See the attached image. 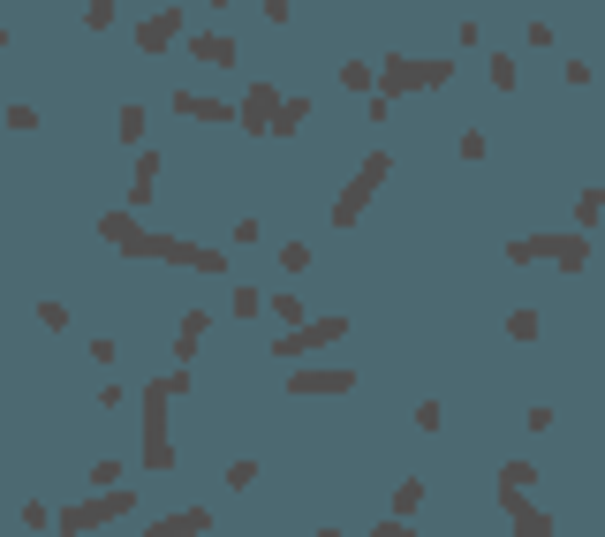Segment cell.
I'll return each mask as SVG.
<instances>
[{
    "label": "cell",
    "instance_id": "6da1fadb",
    "mask_svg": "<svg viewBox=\"0 0 605 537\" xmlns=\"http://www.w3.org/2000/svg\"><path fill=\"white\" fill-rule=\"evenodd\" d=\"M190 394V364L159 371L152 386H144V469H174V401Z\"/></svg>",
    "mask_w": 605,
    "mask_h": 537
},
{
    "label": "cell",
    "instance_id": "7a4b0ae2",
    "mask_svg": "<svg viewBox=\"0 0 605 537\" xmlns=\"http://www.w3.org/2000/svg\"><path fill=\"white\" fill-rule=\"evenodd\" d=\"M129 258H152V265H190V273H235V258L212 243H190V235H159V227H137Z\"/></svg>",
    "mask_w": 605,
    "mask_h": 537
},
{
    "label": "cell",
    "instance_id": "3957f363",
    "mask_svg": "<svg viewBox=\"0 0 605 537\" xmlns=\"http://www.w3.org/2000/svg\"><path fill=\"white\" fill-rule=\"evenodd\" d=\"M114 515H137V492L129 485H106V492H91V500H76V507H53V537H91Z\"/></svg>",
    "mask_w": 605,
    "mask_h": 537
},
{
    "label": "cell",
    "instance_id": "277c9868",
    "mask_svg": "<svg viewBox=\"0 0 605 537\" xmlns=\"http://www.w3.org/2000/svg\"><path fill=\"white\" fill-rule=\"evenodd\" d=\"M416 84L447 91V84H454V61H416V53H386L379 69H371V91H379V99H401V91H416Z\"/></svg>",
    "mask_w": 605,
    "mask_h": 537
},
{
    "label": "cell",
    "instance_id": "5b68a950",
    "mask_svg": "<svg viewBox=\"0 0 605 537\" xmlns=\"http://www.w3.org/2000/svg\"><path fill=\"white\" fill-rule=\"evenodd\" d=\"M348 333H356V326H348L341 311H326V318H303V326L273 333V364H303V356H326V348H341Z\"/></svg>",
    "mask_w": 605,
    "mask_h": 537
},
{
    "label": "cell",
    "instance_id": "8992f818",
    "mask_svg": "<svg viewBox=\"0 0 605 537\" xmlns=\"http://www.w3.org/2000/svg\"><path fill=\"white\" fill-rule=\"evenodd\" d=\"M386 174H394V159H386V152H363V167L341 182V197H333V212H326V220H333V227H356L363 212H371V197H379V182H386Z\"/></svg>",
    "mask_w": 605,
    "mask_h": 537
},
{
    "label": "cell",
    "instance_id": "52a82bcc",
    "mask_svg": "<svg viewBox=\"0 0 605 537\" xmlns=\"http://www.w3.org/2000/svg\"><path fill=\"white\" fill-rule=\"evenodd\" d=\"M530 265H560V273H583V265H590V235H530Z\"/></svg>",
    "mask_w": 605,
    "mask_h": 537
},
{
    "label": "cell",
    "instance_id": "ba28073f",
    "mask_svg": "<svg viewBox=\"0 0 605 537\" xmlns=\"http://www.w3.org/2000/svg\"><path fill=\"white\" fill-rule=\"evenodd\" d=\"M295 371V379H288V394H356V371H348V364H288Z\"/></svg>",
    "mask_w": 605,
    "mask_h": 537
},
{
    "label": "cell",
    "instance_id": "9c48e42d",
    "mask_svg": "<svg viewBox=\"0 0 605 537\" xmlns=\"http://www.w3.org/2000/svg\"><path fill=\"white\" fill-rule=\"evenodd\" d=\"M182 8H152V16L137 23V53H167V46H182Z\"/></svg>",
    "mask_w": 605,
    "mask_h": 537
},
{
    "label": "cell",
    "instance_id": "30bf717a",
    "mask_svg": "<svg viewBox=\"0 0 605 537\" xmlns=\"http://www.w3.org/2000/svg\"><path fill=\"white\" fill-rule=\"evenodd\" d=\"M273 99H280V84H250L235 99V122L250 129V137H265V129H273Z\"/></svg>",
    "mask_w": 605,
    "mask_h": 537
},
{
    "label": "cell",
    "instance_id": "8fae6325",
    "mask_svg": "<svg viewBox=\"0 0 605 537\" xmlns=\"http://www.w3.org/2000/svg\"><path fill=\"white\" fill-rule=\"evenodd\" d=\"M205 530H212V507H182V515L144 522V537H205Z\"/></svg>",
    "mask_w": 605,
    "mask_h": 537
},
{
    "label": "cell",
    "instance_id": "7c38bea8",
    "mask_svg": "<svg viewBox=\"0 0 605 537\" xmlns=\"http://www.w3.org/2000/svg\"><path fill=\"white\" fill-rule=\"evenodd\" d=\"M507 515H515V522H507L515 537H553V515H545L530 492H515V500H507Z\"/></svg>",
    "mask_w": 605,
    "mask_h": 537
},
{
    "label": "cell",
    "instance_id": "4fadbf2b",
    "mask_svg": "<svg viewBox=\"0 0 605 537\" xmlns=\"http://www.w3.org/2000/svg\"><path fill=\"white\" fill-rule=\"evenodd\" d=\"M303 122H311V99H303V91H280V99H273V129H265V137H295Z\"/></svg>",
    "mask_w": 605,
    "mask_h": 537
},
{
    "label": "cell",
    "instance_id": "5bb4252c",
    "mask_svg": "<svg viewBox=\"0 0 605 537\" xmlns=\"http://www.w3.org/2000/svg\"><path fill=\"white\" fill-rule=\"evenodd\" d=\"M137 227H144L137 212H99V243H114L121 258H129V243H137Z\"/></svg>",
    "mask_w": 605,
    "mask_h": 537
},
{
    "label": "cell",
    "instance_id": "9a60e30c",
    "mask_svg": "<svg viewBox=\"0 0 605 537\" xmlns=\"http://www.w3.org/2000/svg\"><path fill=\"white\" fill-rule=\"evenodd\" d=\"M205 326H212V311H182V326H174V364H190V356H197Z\"/></svg>",
    "mask_w": 605,
    "mask_h": 537
},
{
    "label": "cell",
    "instance_id": "2e32d148",
    "mask_svg": "<svg viewBox=\"0 0 605 537\" xmlns=\"http://www.w3.org/2000/svg\"><path fill=\"white\" fill-rule=\"evenodd\" d=\"M159 190V152H137V190H129V212H144Z\"/></svg>",
    "mask_w": 605,
    "mask_h": 537
},
{
    "label": "cell",
    "instance_id": "e0dca14e",
    "mask_svg": "<svg viewBox=\"0 0 605 537\" xmlns=\"http://www.w3.org/2000/svg\"><path fill=\"white\" fill-rule=\"evenodd\" d=\"M190 53H197V61H212V69H227V61H235V38H220V31H197V38H190Z\"/></svg>",
    "mask_w": 605,
    "mask_h": 537
},
{
    "label": "cell",
    "instance_id": "ac0fdd59",
    "mask_svg": "<svg viewBox=\"0 0 605 537\" xmlns=\"http://www.w3.org/2000/svg\"><path fill=\"white\" fill-rule=\"evenodd\" d=\"M530 485H537V462H530V454H515V462L500 469V500H515V492H530Z\"/></svg>",
    "mask_w": 605,
    "mask_h": 537
},
{
    "label": "cell",
    "instance_id": "d6986e66",
    "mask_svg": "<svg viewBox=\"0 0 605 537\" xmlns=\"http://www.w3.org/2000/svg\"><path fill=\"white\" fill-rule=\"evenodd\" d=\"M416 507H424V477H401V485H394V500H386V515H394V522H409Z\"/></svg>",
    "mask_w": 605,
    "mask_h": 537
},
{
    "label": "cell",
    "instance_id": "ffe728a7",
    "mask_svg": "<svg viewBox=\"0 0 605 537\" xmlns=\"http://www.w3.org/2000/svg\"><path fill=\"white\" fill-rule=\"evenodd\" d=\"M598 212H605V190H575V235H598Z\"/></svg>",
    "mask_w": 605,
    "mask_h": 537
},
{
    "label": "cell",
    "instance_id": "44dd1931",
    "mask_svg": "<svg viewBox=\"0 0 605 537\" xmlns=\"http://www.w3.org/2000/svg\"><path fill=\"white\" fill-rule=\"evenodd\" d=\"M265 311H273L280 326H303V318H311V311H303V295H295V288H280V295H265Z\"/></svg>",
    "mask_w": 605,
    "mask_h": 537
},
{
    "label": "cell",
    "instance_id": "7402d4cb",
    "mask_svg": "<svg viewBox=\"0 0 605 537\" xmlns=\"http://www.w3.org/2000/svg\"><path fill=\"white\" fill-rule=\"evenodd\" d=\"M507 341H522V348L537 341V311H530V303H515V311H507Z\"/></svg>",
    "mask_w": 605,
    "mask_h": 537
},
{
    "label": "cell",
    "instance_id": "603a6c76",
    "mask_svg": "<svg viewBox=\"0 0 605 537\" xmlns=\"http://www.w3.org/2000/svg\"><path fill=\"white\" fill-rule=\"evenodd\" d=\"M114 129H121V144H144V106L129 99V106H121V114H114Z\"/></svg>",
    "mask_w": 605,
    "mask_h": 537
},
{
    "label": "cell",
    "instance_id": "cb8c5ba5",
    "mask_svg": "<svg viewBox=\"0 0 605 537\" xmlns=\"http://www.w3.org/2000/svg\"><path fill=\"white\" fill-rule=\"evenodd\" d=\"M273 265H280V273H303V265H311V243H280Z\"/></svg>",
    "mask_w": 605,
    "mask_h": 537
},
{
    "label": "cell",
    "instance_id": "d4e9b609",
    "mask_svg": "<svg viewBox=\"0 0 605 537\" xmlns=\"http://www.w3.org/2000/svg\"><path fill=\"white\" fill-rule=\"evenodd\" d=\"M106 485H121V454H99V462H91V492H106Z\"/></svg>",
    "mask_w": 605,
    "mask_h": 537
},
{
    "label": "cell",
    "instance_id": "484cf974",
    "mask_svg": "<svg viewBox=\"0 0 605 537\" xmlns=\"http://www.w3.org/2000/svg\"><path fill=\"white\" fill-rule=\"evenodd\" d=\"M484 76H492L500 91H515V61H507V53H484Z\"/></svg>",
    "mask_w": 605,
    "mask_h": 537
},
{
    "label": "cell",
    "instance_id": "4316f807",
    "mask_svg": "<svg viewBox=\"0 0 605 537\" xmlns=\"http://www.w3.org/2000/svg\"><path fill=\"white\" fill-rule=\"evenodd\" d=\"M227 485L250 492V485H258V462H250V454H235V462H227Z\"/></svg>",
    "mask_w": 605,
    "mask_h": 537
},
{
    "label": "cell",
    "instance_id": "83f0119b",
    "mask_svg": "<svg viewBox=\"0 0 605 537\" xmlns=\"http://www.w3.org/2000/svg\"><path fill=\"white\" fill-rule=\"evenodd\" d=\"M38 326H46V333H69V303H53V295H46V303H38Z\"/></svg>",
    "mask_w": 605,
    "mask_h": 537
},
{
    "label": "cell",
    "instance_id": "f1b7e54d",
    "mask_svg": "<svg viewBox=\"0 0 605 537\" xmlns=\"http://www.w3.org/2000/svg\"><path fill=\"white\" fill-rule=\"evenodd\" d=\"M0 122L16 129V137H31V129H38V106H23V99H16V106H8V114H0Z\"/></svg>",
    "mask_w": 605,
    "mask_h": 537
},
{
    "label": "cell",
    "instance_id": "f546056e",
    "mask_svg": "<svg viewBox=\"0 0 605 537\" xmlns=\"http://www.w3.org/2000/svg\"><path fill=\"white\" fill-rule=\"evenodd\" d=\"M522 46H530V53H553L560 31H553V23H530V31H522Z\"/></svg>",
    "mask_w": 605,
    "mask_h": 537
},
{
    "label": "cell",
    "instance_id": "4dcf8cb0",
    "mask_svg": "<svg viewBox=\"0 0 605 537\" xmlns=\"http://www.w3.org/2000/svg\"><path fill=\"white\" fill-rule=\"evenodd\" d=\"M454 152H462V159H469V167H477V159H484V152H492V144H484V129H462V144H454Z\"/></svg>",
    "mask_w": 605,
    "mask_h": 537
},
{
    "label": "cell",
    "instance_id": "1f68e13d",
    "mask_svg": "<svg viewBox=\"0 0 605 537\" xmlns=\"http://www.w3.org/2000/svg\"><path fill=\"white\" fill-rule=\"evenodd\" d=\"M341 84L348 91H371V61H341Z\"/></svg>",
    "mask_w": 605,
    "mask_h": 537
},
{
    "label": "cell",
    "instance_id": "d6a6232c",
    "mask_svg": "<svg viewBox=\"0 0 605 537\" xmlns=\"http://www.w3.org/2000/svg\"><path fill=\"white\" fill-rule=\"evenodd\" d=\"M356 537H416V530H409V522H394V515H386V522H371V530H356Z\"/></svg>",
    "mask_w": 605,
    "mask_h": 537
},
{
    "label": "cell",
    "instance_id": "836d02e7",
    "mask_svg": "<svg viewBox=\"0 0 605 537\" xmlns=\"http://www.w3.org/2000/svg\"><path fill=\"white\" fill-rule=\"evenodd\" d=\"M212 8H220V16H227V8H235V0H212Z\"/></svg>",
    "mask_w": 605,
    "mask_h": 537
},
{
    "label": "cell",
    "instance_id": "e575fe53",
    "mask_svg": "<svg viewBox=\"0 0 605 537\" xmlns=\"http://www.w3.org/2000/svg\"><path fill=\"white\" fill-rule=\"evenodd\" d=\"M318 537H348V530H318Z\"/></svg>",
    "mask_w": 605,
    "mask_h": 537
},
{
    "label": "cell",
    "instance_id": "d590c367",
    "mask_svg": "<svg viewBox=\"0 0 605 537\" xmlns=\"http://www.w3.org/2000/svg\"><path fill=\"white\" fill-rule=\"evenodd\" d=\"M0 53H8V31H0Z\"/></svg>",
    "mask_w": 605,
    "mask_h": 537
},
{
    "label": "cell",
    "instance_id": "8d00e7d4",
    "mask_svg": "<svg viewBox=\"0 0 605 537\" xmlns=\"http://www.w3.org/2000/svg\"><path fill=\"white\" fill-rule=\"evenodd\" d=\"M500 8H515V0H500Z\"/></svg>",
    "mask_w": 605,
    "mask_h": 537
}]
</instances>
